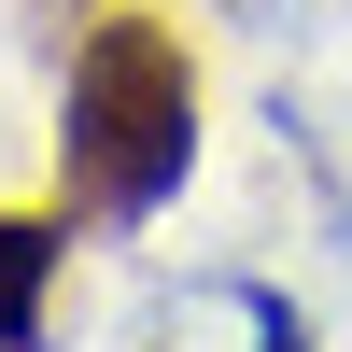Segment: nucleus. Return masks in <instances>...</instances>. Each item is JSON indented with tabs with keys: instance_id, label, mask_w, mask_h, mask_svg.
<instances>
[{
	"instance_id": "f03ea898",
	"label": "nucleus",
	"mask_w": 352,
	"mask_h": 352,
	"mask_svg": "<svg viewBox=\"0 0 352 352\" xmlns=\"http://www.w3.org/2000/svg\"><path fill=\"white\" fill-rule=\"evenodd\" d=\"M56 254H71V212H0V352H43Z\"/></svg>"
},
{
	"instance_id": "f257e3e1",
	"label": "nucleus",
	"mask_w": 352,
	"mask_h": 352,
	"mask_svg": "<svg viewBox=\"0 0 352 352\" xmlns=\"http://www.w3.org/2000/svg\"><path fill=\"white\" fill-rule=\"evenodd\" d=\"M197 169V43L141 0L85 14L56 85V212L71 226H155Z\"/></svg>"
}]
</instances>
